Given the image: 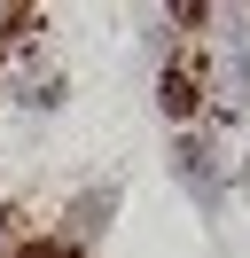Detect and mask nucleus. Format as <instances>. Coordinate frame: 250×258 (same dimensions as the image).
Listing matches in <instances>:
<instances>
[{
    "instance_id": "nucleus-1",
    "label": "nucleus",
    "mask_w": 250,
    "mask_h": 258,
    "mask_svg": "<svg viewBox=\"0 0 250 258\" xmlns=\"http://www.w3.org/2000/svg\"><path fill=\"white\" fill-rule=\"evenodd\" d=\"M172 172H180V188L196 196L203 211H219V204H227V180H219V149H211V133H203V125L172 133Z\"/></svg>"
},
{
    "instance_id": "nucleus-2",
    "label": "nucleus",
    "mask_w": 250,
    "mask_h": 258,
    "mask_svg": "<svg viewBox=\"0 0 250 258\" xmlns=\"http://www.w3.org/2000/svg\"><path fill=\"white\" fill-rule=\"evenodd\" d=\"M242 188H250V157H242Z\"/></svg>"
}]
</instances>
